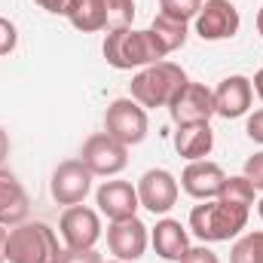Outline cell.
<instances>
[{"label":"cell","instance_id":"1","mask_svg":"<svg viewBox=\"0 0 263 263\" xmlns=\"http://www.w3.org/2000/svg\"><path fill=\"white\" fill-rule=\"evenodd\" d=\"M248 214H251V208L230 205L223 199H208V202H202L190 211V230L205 245L230 242L248 227Z\"/></svg>","mask_w":263,"mask_h":263},{"label":"cell","instance_id":"2","mask_svg":"<svg viewBox=\"0 0 263 263\" xmlns=\"http://www.w3.org/2000/svg\"><path fill=\"white\" fill-rule=\"evenodd\" d=\"M190 83L187 70L175 62H156V65L141 67L132 77V98L147 110V107H168L178 92Z\"/></svg>","mask_w":263,"mask_h":263},{"label":"cell","instance_id":"3","mask_svg":"<svg viewBox=\"0 0 263 263\" xmlns=\"http://www.w3.org/2000/svg\"><path fill=\"white\" fill-rule=\"evenodd\" d=\"M62 251L55 230L43 220H25L6 236V263H55Z\"/></svg>","mask_w":263,"mask_h":263},{"label":"cell","instance_id":"4","mask_svg":"<svg viewBox=\"0 0 263 263\" xmlns=\"http://www.w3.org/2000/svg\"><path fill=\"white\" fill-rule=\"evenodd\" d=\"M104 62L117 70H132V67H147L162 62V49L156 46L150 28L147 31H135V28H123V31H107L104 37Z\"/></svg>","mask_w":263,"mask_h":263},{"label":"cell","instance_id":"5","mask_svg":"<svg viewBox=\"0 0 263 263\" xmlns=\"http://www.w3.org/2000/svg\"><path fill=\"white\" fill-rule=\"evenodd\" d=\"M104 132L110 138H117L120 144L135 147L147 138L150 132V120H147V110L135 101V98H117L107 104V114H104Z\"/></svg>","mask_w":263,"mask_h":263},{"label":"cell","instance_id":"6","mask_svg":"<svg viewBox=\"0 0 263 263\" xmlns=\"http://www.w3.org/2000/svg\"><path fill=\"white\" fill-rule=\"evenodd\" d=\"M83 165L98 175V178H114L129 165V147L120 144L117 138H110L107 132H98L92 138H86L83 150H80Z\"/></svg>","mask_w":263,"mask_h":263},{"label":"cell","instance_id":"7","mask_svg":"<svg viewBox=\"0 0 263 263\" xmlns=\"http://www.w3.org/2000/svg\"><path fill=\"white\" fill-rule=\"evenodd\" d=\"M196 25V34L208 43H217V40H230L239 34V9L230 3V0H202V9L193 18Z\"/></svg>","mask_w":263,"mask_h":263},{"label":"cell","instance_id":"8","mask_svg":"<svg viewBox=\"0 0 263 263\" xmlns=\"http://www.w3.org/2000/svg\"><path fill=\"white\" fill-rule=\"evenodd\" d=\"M59 233L65 239V248H77V251L95 248L101 239V217L95 208L70 205V208H65V214L59 220Z\"/></svg>","mask_w":263,"mask_h":263},{"label":"cell","instance_id":"9","mask_svg":"<svg viewBox=\"0 0 263 263\" xmlns=\"http://www.w3.org/2000/svg\"><path fill=\"white\" fill-rule=\"evenodd\" d=\"M168 117L175 126H190V123H208L214 117V89L205 83H187L178 98L168 104Z\"/></svg>","mask_w":263,"mask_h":263},{"label":"cell","instance_id":"10","mask_svg":"<svg viewBox=\"0 0 263 263\" xmlns=\"http://www.w3.org/2000/svg\"><path fill=\"white\" fill-rule=\"evenodd\" d=\"M92 172L83 165V159H65L55 172H52V181H49V193L59 205H83V199L89 196L92 190Z\"/></svg>","mask_w":263,"mask_h":263},{"label":"cell","instance_id":"11","mask_svg":"<svg viewBox=\"0 0 263 263\" xmlns=\"http://www.w3.org/2000/svg\"><path fill=\"white\" fill-rule=\"evenodd\" d=\"M147 245H150V233L138 220V214L126 217V220H110V227H107V248H110L114 260H123V263L141 260Z\"/></svg>","mask_w":263,"mask_h":263},{"label":"cell","instance_id":"12","mask_svg":"<svg viewBox=\"0 0 263 263\" xmlns=\"http://www.w3.org/2000/svg\"><path fill=\"white\" fill-rule=\"evenodd\" d=\"M181 193V184L172 172L165 168H150L141 175L138 181V199H141V208L153 211V214H168L178 202Z\"/></svg>","mask_w":263,"mask_h":263},{"label":"cell","instance_id":"13","mask_svg":"<svg viewBox=\"0 0 263 263\" xmlns=\"http://www.w3.org/2000/svg\"><path fill=\"white\" fill-rule=\"evenodd\" d=\"M251 98H254V89H251V80L248 77H242V73L223 77L217 83V89H214V117L239 120V117L248 114Z\"/></svg>","mask_w":263,"mask_h":263},{"label":"cell","instance_id":"14","mask_svg":"<svg viewBox=\"0 0 263 263\" xmlns=\"http://www.w3.org/2000/svg\"><path fill=\"white\" fill-rule=\"evenodd\" d=\"M95 205L107 220H126L135 217L141 208L138 187H132L129 181H104L95 193Z\"/></svg>","mask_w":263,"mask_h":263},{"label":"cell","instance_id":"15","mask_svg":"<svg viewBox=\"0 0 263 263\" xmlns=\"http://www.w3.org/2000/svg\"><path fill=\"white\" fill-rule=\"evenodd\" d=\"M223 181H227L223 168H220L217 162H211V159H196V162H190V165L181 172V190H184L187 196L199 199V202L217 199Z\"/></svg>","mask_w":263,"mask_h":263},{"label":"cell","instance_id":"16","mask_svg":"<svg viewBox=\"0 0 263 263\" xmlns=\"http://www.w3.org/2000/svg\"><path fill=\"white\" fill-rule=\"evenodd\" d=\"M28 214H31L28 190L12 172L0 168V227H18L28 220Z\"/></svg>","mask_w":263,"mask_h":263},{"label":"cell","instance_id":"17","mask_svg":"<svg viewBox=\"0 0 263 263\" xmlns=\"http://www.w3.org/2000/svg\"><path fill=\"white\" fill-rule=\"evenodd\" d=\"M150 242H153V251L162 257V260L178 263L187 248H190V236H187V227L175 217H162L156 220V227L150 230Z\"/></svg>","mask_w":263,"mask_h":263},{"label":"cell","instance_id":"18","mask_svg":"<svg viewBox=\"0 0 263 263\" xmlns=\"http://www.w3.org/2000/svg\"><path fill=\"white\" fill-rule=\"evenodd\" d=\"M175 150L178 156H184L187 162H196L205 159L211 150H214V132L208 123H190V126H178L175 132Z\"/></svg>","mask_w":263,"mask_h":263},{"label":"cell","instance_id":"19","mask_svg":"<svg viewBox=\"0 0 263 263\" xmlns=\"http://www.w3.org/2000/svg\"><path fill=\"white\" fill-rule=\"evenodd\" d=\"M150 34H153L156 46L162 49V55H172V52L184 49V43H187V22L159 12V15L150 22Z\"/></svg>","mask_w":263,"mask_h":263},{"label":"cell","instance_id":"20","mask_svg":"<svg viewBox=\"0 0 263 263\" xmlns=\"http://www.w3.org/2000/svg\"><path fill=\"white\" fill-rule=\"evenodd\" d=\"M67 22L83 34L104 31V0H73L67 9Z\"/></svg>","mask_w":263,"mask_h":263},{"label":"cell","instance_id":"21","mask_svg":"<svg viewBox=\"0 0 263 263\" xmlns=\"http://www.w3.org/2000/svg\"><path fill=\"white\" fill-rule=\"evenodd\" d=\"M254 184L245 178V175H233V178H227L223 181V187H220V193L217 199H223V202H230V205H242V208H251L254 205Z\"/></svg>","mask_w":263,"mask_h":263},{"label":"cell","instance_id":"22","mask_svg":"<svg viewBox=\"0 0 263 263\" xmlns=\"http://www.w3.org/2000/svg\"><path fill=\"white\" fill-rule=\"evenodd\" d=\"M230 263H263V230L257 233H245L242 239H236Z\"/></svg>","mask_w":263,"mask_h":263},{"label":"cell","instance_id":"23","mask_svg":"<svg viewBox=\"0 0 263 263\" xmlns=\"http://www.w3.org/2000/svg\"><path fill=\"white\" fill-rule=\"evenodd\" d=\"M135 22V0H104V31H123Z\"/></svg>","mask_w":263,"mask_h":263},{"label":"cell","instance_id":"24","mask_svg":"<svg viewBox=\"0 0 263 263\" xmlns=\"http://www.w3.org/2000/svg\"><path fill=\"white\" fill-rule=\"evenodd\" d=\"M199 9H202V0H159V12L172 15V18H181V22L196 18Z\"/></svg>","mask_w":263,"mask_h":263},{"label":"cell","instance_id":"25","mask_svg":"<svg viewBox=\"0 0 263 263\" xmlns=\"http://www.w3.org/2000/svg\"><path fill=\"white\" fill-rule=\"evenodd\" d=\"M15 46H18V28L0 15V55H9Z\"/></svg>","mask_w":263,"mask_h":263},{"label":"cell","instance_id":"26","mask_svg":"<svg viewBox=\"0 0 263 263\" xmlns=\"http://www.w3.org/2000/svg\"><path fill=\"white\" fill-rule=\"evenodd\" d=\"M242 175L254 184V190H263V150L245 159V172Z\"/></svg>","mask_w":263,"mask_h":263},{"label":"cell","instance_id":"27","mask_svg":"<svg viewBox=\"0 0 263 263\" xmlns=\"http://www.w3.org/2000/svg\"><path fill=\"white\" fill-rule=\"evenodd\" d=\"M55 263H101V254L95 248H86V251H77V248H65L59 254Z\"/></svg>","mask_w":263,"mask_h":263},{"label":"cell","instance_id":"28","mask_svg":"<svg viewBox=\"0 0 263 263\" xmlns=\"http://www.w3.org/2000/svg\"><path fill=\"white\" fill-rule=\"evenodd\" d=\"M178 263H220V257H217L208 245H190L187 254H184Z\"/></svg>","mask_w":263,"mask_h":263},{"label":"cell","instance_id":"29","mask_svg":"<svg viewBox=\"0 0 263 263\" xmlns=\"http://www.w3.org/2000/svg\"><path fill=\"white\" fill-rule=\"evenodd\" d=\"M245 132H248V138H251V141L263 144V107H260V110H254V114L248 117V123H245Z\"/></svg>","mask_w":263,"mask_h":263},{"label":"cell","instance_id":"30","mask_svg":"<svg viewBox=\"0 0 263 263\" xmlns=\"http://www.w3.org/2000/svg\"><path fill=\"white\" fill-rule=\"evenodd\" d=\"M40 9H46V12H52V15H67V9H70V3L73 0H34Z\"/></svg>","mask_w":263,"mask_h":263},{"label":"cell","instance_id":"31","mask_svg":"<svg viewBox=\"0 0 263 263\" xmlns=\"http://www.w3.org/2000/svg\"><path fill=\"white\" fill-rule=\"evenodd\" d=\"M6 156H9V135L0 126V168H3V162H6Z\"/></svg>","mask_w":263,"mask_h":263},{"label":"cell","instance_id":"32","mask_svg":"<svg viewBox=\"0 0 263 263\" xmlns=\"http://www.w3.org/2000/svg\"><path fill=\"white\" fill-rule=\"evenodd\" d=\"M251 89H254V95L263 101V67L254 73V80H251Z\"/></svg>","mask_w":263,"mask_h":263},{"label":"cell","instance_id":"33","mask_svg":"<svg viewBox=\"0 0 263 263\" xmlns=\"http://www.w3.org/2000/svg\"><path fill=\"white\" fill-rule=\"evenodd\" d=\"M6 236H9V230L0 227V263H6Z\"/></svg>","mask_w":263,"mask_h":263},{"label":"cell","instance_id":"34","mask_svg":"<svg viewBox=\"0 0 263 263\" xmlns=\"http://www.w3.org/2000/svg\"><path fill=\"white\" fill-rule=\"evenodd\" d=\"M257 31H260V37H263V6L257 9Z\"/></svg>","mask_w":263,"mask_h":263},{"label":"cell","instance_id":"35","mask_svg":"<svg viewBox=\"0 0 263 263\" xmlns=\"http://www.w3.org/2000/svg\"><path fill=\"white\" fill-rule=\"evenodd\" d=\"M257 214H260V220H263V199L257 202Z\"/></svg>","mask_w":263,"mask_h":263},{"label":"cell","instance_id":"36","mask_svg":"<svg viewBox=\"0 0 263 263\" xmlns=\"http://www.w3.org/2000/svg\"><path fill=\"white\" fill-rule=\"evenodd\" d=\"M101 263H123V260H101Z\"/></svg>","mask_w":263,"mask_h":263}]
</instances>
